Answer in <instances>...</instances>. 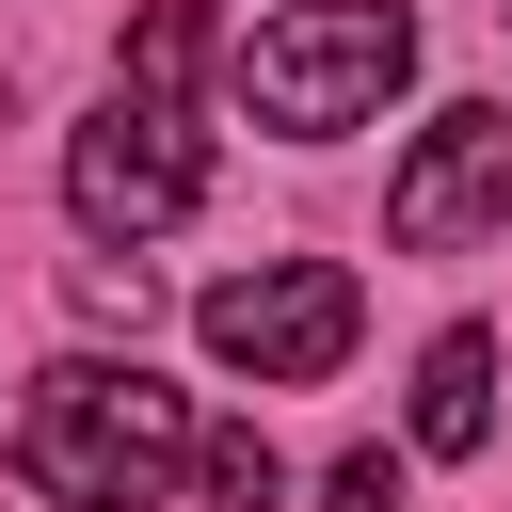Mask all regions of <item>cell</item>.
I'll list each match as a JSON object with an SVG mask.
<instances>
[{"label": "cell", "mask_w": 512, "mask_h": 512, "mask_svg": "<svg viewBox=\"0 0 512 512\" xmlns=\"http://www.w3.org/2000/svg\"><path fill=\"white\" fill-rule=\"evenodd\" d=\"M400 432H416L432 464H464V448L496 432V336H480V320H448V336L416 352V416H400Z\"/></svg>", "instance_id": "cell-6"}, {"label": "cell", "mask_w": 512, "mask_h": 512, "mask_svg": "<svg viewBox=\"0 0 512 512\" xmlns=\"http://www.w3.org/2000/svg\"><path fill=\"white\" fill-rule=\"evenodd\" d=\"M80 304H96V320H128V336H144V304H160V288H144V256H80Z\"/></svg>", "instance_id": "cell-10"}, {"label": "cell", "mask_w": 512, "mask_h": 512, "mask_svg": "<svg viewBox=\"0 0 512 512\" xmlns=\"http://www.w3.org/2000/svg\"><path fill=\"white\" fill-rule=\"evenodd\" d=\"M352 320H368V288L336 256H256V272H224L192 304V336L224 352V384H320L352 352Z\"/></svg>", "instance_id": "cell-4"}, {"label": "cell", "mask_w": 512, "mask_h": 512, "mask_svg": "<svg viewBox=\"0 0 512 512\" xmlns=\"http://www.w3.org/2000/svg\"><path fill=\"white\" fill-rule=\"evenodd\" d=\"M320 512H416V480H400L384 448H336V480H320Z\"/></svg>", "instance_id": "cell-9"}, {"label": "cell", "mask_w": 512, "mask_h": 512, "mask_svg": "<svg viewBox=\"0 0 512 512\" xmlns=\"http://www.w3.org/2000/svg\"><path fill=\"white\" fill-rule=\"evenodd\" d=\"M192 80H208V0H144V16H128V96L176 112Z\"/></svg>", "instance_id": "cell-7"}, {"label": "cell", "mask_w": 512, "mask_h": 512, "mask_svg": "<svg viewBox=\"0 0 512 512\" xmlns=\"http://www.w3.org/2000/svg\"><path fill=\"white\" fill-rule=\"evenodd\" d=\"M192 400L144 368V352H64V368H32V400H16V480L48 496V512H160L176 480H192Z\"/></svg>", "instance_id": "cell-1"}, {"label": "cell", "mask_w": 512, "mask_h": 512, "mask_svg": "<svg viewBox=\"0 0 512 512\" xmlns=\"http://www.w3.org/2000/svg\"><path fill=\"white\" fill-rule=\"evenodd\" d=\"M240 112L256 128H288V144H336V128H368L400 80H416V16L400 0H288L272 32H240Z\"/></svg>", "instance_id": "cell-2"}, {"label": "cell", "mask_w": 512, "mask_h": 512, "mask_svg": "<svg viewBox=\"0 0 512 512\" xmlns=\"http://www.w3.org/2000/svg\"><path fill=\"white\" fill-rule=\"evenodd\" d=\"M192 496H208V512H272V496H288V464H272V432H256V416H224V432H192Z\"/></svg>", "instance_id": "cell-8"}, {"label": "cell", "mask_w": 512, "mask_h": 512, "mask_svg": "<svg viewBox=\"0 0 512 512\" xmlns=\"http://www.w3.org/2000/svg\"><path fill=\"white\" fill-rule=\"evenodd\" d=\"M496 16H512V0H496Z\"/></svg>", "instance_id": "cell-11"}, {"label": "cell", "mask_w": 512, "mask_h": 512, "mask_svg": "<svg viewBox=\"0 0 512 512\" xmlns=\"http://www.w3.org/2000/svg\"><path fill=\"white\" fill-rule=\"evenodd\" d=\"M496 224H512V112L464 96V112H432L416 160L384 176V240H400V256H464V240H496Z\"/></svg>", "instance_id": "cell-5"}, {"label": "cell", "mask_w": 512, "mask_h": 512, "mask_svg": "<svg viewBox=\"0 0 512 512\" xmlns=\"http://www.w3.org/2000/svg\"><path fill=\"white\" fill-rule=\"evenodd\" d=\"M192 192H208L192 112H160V96H96V112L64 128V224H80L96 256H144L160 224H192Z\"/></svg>", "instance_id": "cell-3"}]
</instances>
